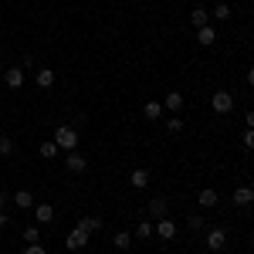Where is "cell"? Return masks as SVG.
<instances>
[{"instance_id":"6da1fadb","label":"cell","mask_w":254,"mask_h":254,"mask_svg":"<svg viewBox=\"0 0 254 254\" xmlns=\"http://www.w3.org/2000/svg\"><path fill=\"white\" fill-rule=\"evenodd\" d=\"M55 142H58V149H64V153L78 149V129L75 126H58L55 129Z\"/></svg>"},{"instance_id":"7a4b0ae2","label":"cell","mask_w":254,"mask_h":254,"mask_svg":"<svg viewBox=\"0 0 254 254\" xmlns=\"http://www.w3.org/2000/svg\"><path fill=\"white\" fill-rule=\"evenodd\" d=\"M210 109H214L217 116H227V112L234 109V95H231V92H214V98H210Z\"/></svg>"},{"instance_id":"3957f363","label":"cell","mask_w":254,"mask_h":254,"mask_svg":"<svg viewBox=\"0 0 254 254\" xmlns=\"http://www.w3.org/2000/svg\"><path fill=\"white\" fill-rule=\"evenodd\" d=\"M88 241H92V237H88V231L75 224V231H71V234L64 237V248H68V251H81V248H85Z\"/></svg>"},{"instance_id":"277c9868","label":"cell","mask_w":254,"mask_h":254,"mask_svg":"<svg viewBox=\"0 0 254 254\" xmlns=\"http://www.w3.org/2000/svg\"><path fill=\"white\" fill-rule=\"evenodd\" d=\"M153 234L163 237V241H173V237H176V224L170 220V217H159L156 224H153Z\"/></svg>"},{"instance_id":"5b68a950","label":"cell","mask_w":254,"mask_h":254,"mask_svg":"<svg viewBox=\"0 0 254 254\" xmlns=\"http://www.w3.org/2000/svg\"><path fill=\"white\" fill-rule=\"evenodd\" d=\"M64 166H68V173H85V170H88V159L81 156L78 149H71V153L64 156Z\"/></svg>"},{"instance_id":"8992f818","label":"cell","mask_w":254,"mask_h":254,"mask_svg":"<svg viewBox=\"0 0 254 254\" xmlns=\"http://www.w3.org/2000/svg\"><path fill=\"white\" fill-rule=\"evenodd\" d=\"M207 248H210V251H224V248H227V231H224V227L207 231Z\"/></svg>"},{"instance_id":"52a82bcc","label":"cell","mask_w":254,"mask_h":254,"mask_svg":"<svg viewBox=\"0 0 254 254\" xmlns=\"http://www.w3.org/2000/svg\"><path fill=\"white\" fill-rule=\"evenodd\" d=\"M231 200H234V207H251V203H254V183H248V187H237Z\"/></svg>"},{"instance_id":"ba28073f","label":"cell","mask_w":254,"mask_h":254,"mask_svg":"<svg viewBox=\"0 0 254 254\" xmlns=\"http://www.w3.org/2000/svg\"><path fill=\"white\" fill-rule=\"evenodd\" d=\"M196 203H200V207H207V210H210V207H217V203H220V193H217L214 187H203V190H200V193H196Z\"/></svg>"},{"instance_id":"9c48e42d","label":"cell","mask_w":254,"mask_h":254,"mask_svg":"<svg viewBox=\"0 0 254 254\" xmlns=\"http://www.w3.org/2000/svg\"><path fill=\"white\" fill-rule=\"evenodd\" d=\"M129 183H132L136 190H146V187H149V170H146V166H136V170L129 173Z\"/></svg>"},{"instance_id":"30bf717a","label":"cell","mask_w":254,"mask_h":254,"mask_svg":"<svg viewBox=\"0 0 254 254\" xmlns=\"http://www.w3.org/2000/svg\"><path fill=\"white\" fill-rule=\"evenodd\" d=\"M190 24H193L196 31H200V27H207V24H210V10H203V7H193V10H190Z\"/></svg>"},{"instance_id":"8fae6325","label":"cell","mask_w":254,"mask_h":254,"mask_svg":"<svg viewBox=\"0 0 254 254\" xmlns=\"http://www.w3.org/2000/svg\"><path fill=\"white\" fill-rule=\"evenodd\" d=\"M3 81H7V88H20L24 85V68H7L3 71Z\"/></svg>"},{"instance_id":"7c38bea8","label":"cell","mask_w":254,"mask_h":254,"mask_svg":"<svg viewBox=\"0 0 254 254\" xmlns=\"http://www.w3.org/2000/svg\"><path fill=\"white\" fill-rule=\"evenodd\" d=\"M146 214L149 217H166V200H163V196H153V200H149V203H146Z\"/></svg>"},{"instance_id":"4fadbf2b","label":"cell","mask_w":254,"mask_h":254,"mask_svg":"<svg viewBox=\"0 0 254 254\" xmlns=\"http://www.w3.org/2000/svg\"><path fill=\"white\" fill-rule=\"evenodd\" d=\"M34 217H38V224H51L55 220V207L51 203H34Z\"/></svg>"},{"instance_id":"5bb4252c","label":"cell","mask_w":254,"mask_h":254,"mask_svg":"<svg viewBox=\"0 0 254 254\" xmlns=\"http://www.w3.org/2000/svg\"><path fill=\"white\" fill-rule=\"evenodd\" d=\"M196 41H200L203 48L217 44V27H210V24H207V27H200V31H196Z\"/></svg>"},{"instance_id":"9a60e30c","label":"cell","mask_w":254,"mask_h":254,"mask_svg":"<svg viewBox=\"0 0 254 254\" xmlns=\"http://www.w3.org/2000/svg\"><path fill=\"white\" fill-rule=\"evenodd\" d=\"M14 203H17L20 210H34V193L31 190H17L14 193Z\"/></svg>"},{"instance_id":"2e32d148","label":"cell","mask_w":254,"mask_h":254,"mask_svg":"<svg viewBox=\"0 0 254 254\" xmlns=\"http://www.w3.org/2000/svg\"><path fill=\"white\" fill-rule=\"evenodd\" d=\"M78 227H85L88 234H95V231H102V217H98V214H85L78 220Z\"/></svg>"},{"instance_id":"e0dca14e","label":"cell","mask_w":254,"mask_h":254,"mask_svg":"<svg viewBox=\"0 0 254 254\" xmlns=\"http://www.w3.org/2000/svg\"><path fill=\"white\" fill-rule=\"evenodd\" d=\"M34 81H38V88H51L55 85V71L51 68H38L34 71Z\"/></svg>"},{"instance_id":"ac0fdd59","label":"cell","mask_w":254,"mask_h":254,"mask_svg":"<svg viewBox=\"0 0 254 254\" xmlns=\"http://www.w3.org/2000/svg\"><path fill=\"white\" fill-rule=\"evenodd\" d=\"M142 116L149 119V122L163 119V102H146V105H142Z\"/></svg>"},{"instance_id":"d6986e66","label":"cell","mask_w":254,"mask_h":254,"mask_svg":"<svg viewBox=\"0 0 254 254\" xmlns=\"http://www.w3.org/2000/svg\"><path fill=\"white\" fill-rule=\"evenodd\" d=\"M183 105H187V102H183V95H180V92H170V95L163 98V109H170V112H180Z\"/></svg>"},{"instance_id":"ffe728a7","label":"cell","mask_w":254,"mask_h":254,"mask_svg":"<svg viewBox=\"0 0 254 254\" xmlns=\"http://www.w3.org/2000/svg\"><path fill=\"white\" fill-rule=\"evenodd\" d=\"M132 237H136V234H129V231H116V234H112V241H116L119 251H129V248H132Z\"/></svg>"},{"instance_id":"44dd1931","label":"cell","mask_w":254,"mask_h":254,"mask_svg":"<svg viewBox=\"0 0 254 254\" xmlns=\"http://www.w3.org/2000/svg\"><path fill=\"white\" fill-rule=\"evenodd\" d=\"M38 153H41V159H55L61 149H58V142H55V139H48V142H41V146H38Z\"/></svg>"},{"instance_id":"7402d4cb","label":"cell","mask_w":254,"mask_h":254,"mask_svg":"<svg viewBox=\"0 0 254 254\" xmlns=\"http://www.w3.org/2000/svg\"><path fill=\"white\" fill-rule=\"evenodd\" d=\"M7 156H14V139L0 136V159H7Z\"/></svg>"},{"instance_id":"603a6c76","label":"cell","mask_w":254,"mask_h":254,"mask_svg":"<svg viewBox=\"0 0 254 254\" xmlns=\"http://www.w3.org/2000/svg\"><path fill=\"white\" fill-rule=\"evenodd\" d=\"M166 132H170V136H180V132H183V119H180V116L166 119Z\"/></svg>"},{"instance_id":"cb8c5ba5","label":"cell","mask_w":254,"mask_h":254,"mask_svg":"<svg viewBox=\"0 0 254 254\" xmlns=\"http://www.w3.org/2000/svg\"><path fill=\"white\" fill-rule=\"evenodd\" d=\"M227 17H231V7H227V3H217L214 14H210V20H227Z\"/></svg>"},{"instance_id":"d4e9b609","label":"cell","mask_w":254,"mask_h":254,"mask_svg":"<svg viewBox=\"0 0 254 254\" xmlns=\"http://www.w3.org/2000/svg\"><path fill=\"white\" fill-rule=\"evenodd\" d=\"M187 227H190V231H203L207 224H203V217H200V214H193V217H187Z\"/></svg>"},{"instance_id":"484cf974","label":"cell","mask_w":254,"mask_h":254,"mask_svg":"<svg viewBox=\"0 0 254 254\" xmlns=\"http://www.w3.org/2000/svg\"><path fill=\"white\" fill-rule=\"evenodd\" d=\"M136 237H153V224H149V220H139Z\"/></svg>"},{"instance_id":"4316f807","label":"cell","mask_w":254,"mask_h":254,"mask_svg":"<svg viewBox=\"0 0 254 254\" xmlns=\"http://www.w3.org/2000/svg\"><path fill=\"white\" fill-rule=\"evenodd\" d=\"M38 241H41L38 227H27V231H24V244H38Z\"/></svg>"},{"instance_id":"83f0119b","label":"cell","mask_w":254,"mask_h":254,"mask_svg":"<svg viewBox=\"0 0 254 254\" xmlns=\"http://www.w3.org/2000/svg\"><path fill=\"white\" fill-rule=\"evenodd\" d=\"M244 149H254V129H244Z\"/></svg>"},{"instance_id":"f1b7e54d","label":"cell","mask_w":254,"mask_h":254,"mask_svg":"<svg viewBox=\"0 0 254 254\" xmlns=\"http://www.w3.org/2000/svg\"><path fill=\"white\" fill-rule=\"evenodd\" d=\"M24 254H48L41 244H24Z\"/></svg>"},{"instance_id":"f546056e","label":"cell","mask_w":254,"mask_h":254,"mask_svg":"<svg viewBox=\"0 0 254 254\" xmlns=\"http://www.w3.org/2000/svg\"><path fill=\"white\" fill-rule=\"evenodd\" d=\"M244 126H248V129H254V109L248 112V116H244Z\"/></svg>"},{"instance_id":"4dcf8cb0","label":"cell","mask_w":254,"mask_h":254,"mask_svg":"<svg viewBox=\"0 0 254 254\" xmlns=\"http://www.w3.org/2000/svg\"><path fill=\"white\" fill-rule=\"evenodd\" d=\"M244 78H248V85L254 88V68H248V75H244Z\"/></svg>"},{"instance_id":"1f68e13d","label":"cell","mask_w":254,"mask_h":254,"mask_svg":"<svg viewBox=\"0 0 254 254\" xmlns=\"http://www.w3.org/2000/svg\"><path fill=\"white\" fill-rule=\"evenodd\" d=\"M7 224H10V217H7V214H0V231H3Z\"/></svg>"},{"instance_id":"d6a6232c","label":"cell","mask_w":254,"mask_h":254,"mask_svg":"<svg viewBox=\"0 0 254 254\" xmlns=\"http://www.w3.org/2000/svg\"><path fill=\"white\" fill-rule=\"evenodd\" d=\"M3 207H7V193L0 190V210H3Z\"/></svg>"},{"instance_id":"836d02e7","label":"cell","mask_w":254,"mask_h":254,"mask_svg":"<svg viewBox=\"0 0 254 254\" xmlns=\"http://www.w3.org/2000/svg\"><path fill=\"white\" fill-rule=\"evenodd\" d=\"M119 254H132V251H119Z\"/></svg>"}]
</instances>
